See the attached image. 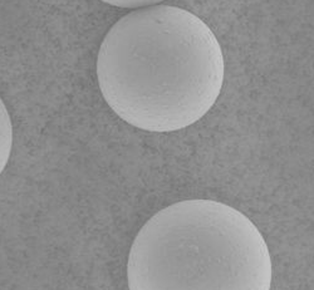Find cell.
I'll return each mask as SVG.
<instances>
[{"mask_svg": "<svg viewBox=\"0 0 314 290\" xmlns=\"http://www.w3.org/2000/svg\"><path fill=\"white\" fill-rule=\"evenodd\" d=\"M13 147V124L3 99L0 98V175L9 161Z\"/></svg>", "mask_w": 314, "mask_h": 290, "instance_id": "3957f363", "label": "cell"}, {"mask_svg": "<svg viewBox=\"0 0 314 290\" xmlns=\"http://www.w3.org/2000/svg\"><path fill=\"white\" fill-rule=\"evenodd\" d=\"M97 80L106 103L136 128H187L214 107L224 85V53L194 13L151 5L116 21L101 43Z\"/></svg>", "mask_w": 314, "mask_h": 290, "instance_id": "6da1fadb", "label": "cell"}, {"mask_svg": "<svg viewBox=\"0 0 314 290\" xmlns=\"http://www.w3.org/2000/svg\"><path fill=\"white\" fill-rule=\"evenodd\" d=\"M108 5H113L117 8H125V9H140L146 6L156 5L163 0H101Z\"/></svg>", "mask_w": 314, "mask_h": 290, "instance_id": "277c9868", "label": "cell"}, {"mask_svg": "<svg viewBox=\"0 0 314 290\" xmlns=\"http://www.w3.org/2000/svg\"><path fill=\"white\" fill-rule=\"evenodd\" d=\"M273 263L246 215L207 198L175 202L147 221L130 249V290H269Z\"/></svg>", "mask_w": 314, "mask_h": 290, "instance_id": "7a4b0ae2", "label": "cell"}]
</instances>
